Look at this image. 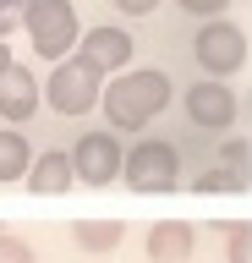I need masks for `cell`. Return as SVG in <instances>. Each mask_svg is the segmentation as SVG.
Listing matches in <instances>:
<instances>
[{
    "instance_id": "6da1fadb",
    "label": "cell",
    "mask_w": 252,
    "mask_h": 263,
    "mask_svg": "<svg viewBox=\"0 0 252 263\" xmlns=\"http://www.w3.org/2000/svg\"><path fill=\"white\" fill-rule=\"evenodd\" d=\"M143 170H148V176H137L143 186H153V181L165 186V181H170V170H176V159H170L165 148H159V154H143Z\"/></svg>"
}]
</instances>
